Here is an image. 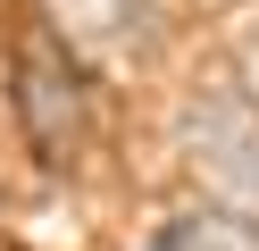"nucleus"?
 <instances>
[{"label":"nucleus","mask_w":259,"mask_h":251,"mask_svg":"<svg viewBox=\"0 0 259 251\" xmlns=\"http://www.w3.org/2000/svg\"><path fill=\"white\" fill-rule=\"evenodd\" d=\"M42 17H51V33H59L67 59H109V50L134 42L142 0H42Z\"/></svg>","instance_id":"nucleus-3"},{"label":"nucleus","mask_w":259,"mask_h":251,"mask_svg":"<svg viewBox=\"0 0 259 251\" xmlns=\"http://www.w3.org/2000/svg\"><path fill=\"white\" fill-rule=\"evenodd\" d=\"M151 251H259V226L242 209H184V218L159 226Z\"/></svg>","instance_id":"nucleus-4"},{"label":"nucleus","mask_w":259,"mask_h":251,"mask_svg":"<svg viewBox=\"0 0 259 251\" xmlns=\"http://www.w3.org/2000/svg\"><path fill=\"white\" fill-rule=\"evenodd\" d=\"M184 159H192V176L209 184V193H226L234 209H251L259 201V109L242 92H201L184 109Z\"/></svg>","instance_id":"nucleus-2"},{"label":"nucleus","mask_w":259,"mask_h":251,"mask_svg":"<svg viewBox=\"0 0 259 251\" xmlns=\"http://www.w3.org/2000/svg\"><path fill=\"white\" fill-rule=\"evenodd\" d=\"M17 126L34 142V159L59 167V176L92 151V100H84V76H75V59L59 42L17 50Z\"/></svg>","instance_id":"nucleus-1"}]
</instances>
